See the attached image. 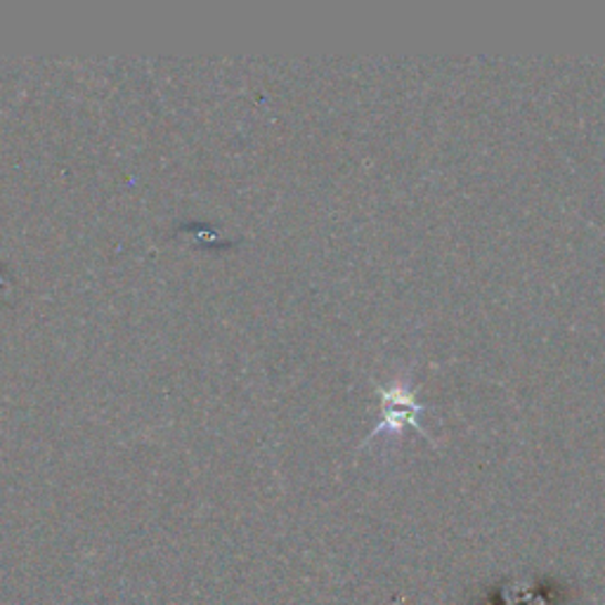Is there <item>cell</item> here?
<instances>
[{"instance_id":"6da1fadb","label":"cell","mask_w":605,"mask_h":605,"mask_svg":"<svg viewBox=\"0 0 605 605\" xmlns=\"http://www.w3.org/2000/svg\"><path fill=\"white\" fill-rule=\"evenodd\" d=\"M379 395H381V424L376 426L372 435H369V438H376L379 433H385V431L400 433L405 426H412L418 431V435H424L426 441H431L426 428L418 424V416L428 410V405L416 400L410 383H393L391 389H379Z\"/></svg>"}]
</instances>
